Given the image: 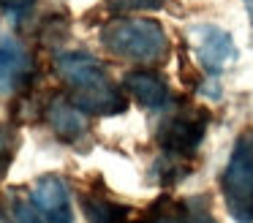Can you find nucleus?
<instances>
[{
    "label": "nucleus",
    "instance_id": "f257e3e1",
    "mask_svg": "<svg viewBox=\"0 0 253 223\" xmlns=\"http://www.w3.org/2000/svg\"><path fill=\"white\" fill-rule=\"evenodd\" d=\"M55 71L68 85V98L84 114H120L128 101L123 87H117L104 65L87 52H63L55 57Z\"/></svg>",
    "mask_w": 253,
    "mask_h": 223
},
{
    "label": "nucleus",
    "instance_id": "f03ea898",
    "mask_svg": "<svg viewBox=\"0 0 253 223\" xmlns=\"http://www.w3.org/2000/svg\"><path fill=\"white\" fill-rule=\"evenodd\" d=\"M101 44L123 60L158 65L169 57V38L155 19H117L101 27Z\"/></svg>",
    "mask_w": 253,
    "mask_h": 223
},
{
    "label": "nucleus",
    "instance_id": "7ed1b4c3",
    "mask_svg": "<svg viewBox=\"0 0 253 223\" xmlns=\"http://www.w3.org/2000/svg\"><path fill=\"white\" fill-rule=\"evenodd\" d=\"M226 210L237 223H253V128L242 131L220 177Z\"/></svg>",
    "mask_w": 253,
    "mask_h": 223
},
{
    "label": "nucleus",
    "instance_id": "20e7f679",
    "mask_svg": "<svg viewBox=\"0 0 253 223\" xmlns=\"http://www.w3.org/2000/svg\"><path fill=\"white\" fill-rule=\"evenodd\" d=\"M207 131V112L202 109H180L169 114L158 128V144L164 152L171 155H191L202 144Z\"/></svg>",
    "mask_w": 253,
    "mask_h": 223
},
{
    "label": "nucleus",
    "instance_id": "39448f33",
    "mask_svg": "<svg viewBox=\"0 0 253 223\" xmlns=\"http://www.w3.org/2000/svg\"><path fill=\"white\" fill-rule=\"evenodd\" d=\"M188 38H191V46L196 52L202 68L212 76L220 74L237 57V46H234L231 33H226L218 25H193L188 30Z\"/></svg>",
    "mask_w": 253,
    "mask_h": 223
},
{
    "label": "nucleus",
    "instance_id": "423d86ee",
    "mask_svg": "<svg viewBox=\"0 0 253 223\" xmlns=\"http://www.w3.org/2000/svg\"><path fill=\"white\" fill-rule=\"evenodd\" d=\"M30 201L49 223H74L71 193L57 174H44L41 179H36Z\"/></svg>",
    "mask_w": 253,
    "mask_h": 223
},
{
    "label": "nucleus",
    "instance_id": "0eeeda50",
    "mask_svg": "<svg viewBox=\"0 0 253 223\" xmlns=\"http://www.w3.org/2000/svg\"><path fill=\"white\" fill-rule=\"evenodd\" d=\"M46 120H49L55 136L63 141H79L87 134V114L68 95H55L46 103Z\"/></svg>",
    "mask_w": 253,
    "mask_h": 223
},
{
    "label": "nucleus",
    "instance_id": "6e6552de",
    "mask_svg": "<svg viewBox=\"0 0 253 223\" xmlns=\"http://www.w3.org/2000/svg\"><path fill=\"white\" fill-rule=\"evenodd\" d=\"M123 87L147 109H161L169 98V87H166L164 76H158L155 71H147V68L128 71L123 76Z\"/></svg>",
    "mask_w": 253,
    "mask_h": 223
},
{
    "label": "nucleus",
    "instance_id": "1a4fd4ad",
    "mask_svg": "<svg viewBox=\"0 0 253 223\" xmlns=\"http://www.w3.org/2000/svg\"><path fill=\"white\" fill-rule=\"evenodd\" d=\"M30 79V60L17 41L0 44V92L25 87Z\"/></svg>",
    "mask_w": 253,
    "mask_h": 223
},
{
    "label": "nucleus",
    "instance_id": "9d476101",
    "mask_svg": "<svg viewBox=\"0 0 253 223\" xmlns=\"http://www.w3.org/2000/svg\"><path fill=\"white\" fill-rule=\"evenodd\" d=\"M82 210L87 223H126L128 221V207L106 199V196L87 193L82 196Z\"/></svg>",
    "mask_w": 253,
    "mask_h": 223
},
{
    "label": "nucleus",
    "instance_id": "9b49d317",
    "mask_svg": "<svg viewBox=\"0 0 253 223\" xmlns=\"http://www.w3.org/2000/svg\"><path fill=\"white\" fill-rule=\"evenodd\" d=\"M139 223H188V207L169 196H161Z\"/></svg>",
    "mask_w": 253,
    "mask_h": 223
},
{
    "label": "nucleus",
    "instance_id": "f8f14e48",
    "mask_svg": "<svg viewBox=\"0 0 253 223\" xmlns=\"http://www.w3.org/2000/svg\"><path fill=\"white\" fill-rule=\"evenodd\" d=\"M19 147V134L11 125H0V179L8 174V166H11L14 155H17Z\"/></svg>",
    "mask_w": 253,
    "mask_h": 223
},
{
    "label": "nucleus",
    "instance_id": "ddd939ff",
    "mask_svg": "<svg viewBox=\"0 0 253 223\" xmlns=\"http://www.w3.org/2000/svg\"><path fill=\"white\" fill-rule=\"evenodd\" d=\"M166 0H106V8L115 14H136V11H155Z\"/></svg>",
    "mask_w": 253,
    "mask_h": 223
},
{
    "label": "nucleus",
    "instance_id": "4468645a",
    "mask_svg": "<svg viewBox=\"0 0 253 223\" xmlns=\"http://www.w3.org/2000/svg\"><path fill=\"white\" fill-rule=\"evenodd\" d=\"M14 223H49V221L36 210L33 201H17L14 204Z\"/></svg>",
    "mask_w": 253,
    "mask_h": 223
},
{
    "label": "nucleus",
    "instance_id": "2eb2a0df",
    "mask_svg": "<svg viewBox=\"0 0 253 223\" xmlns=\"http://www.w3.org/2000/svg\"><path fill=\"white\" fill-rule=\"evenodd\" d=\"M33 3H36V0H0L3 11H8V14H25Z\"/></svg>",
    "mask_w": 253,
    "mask_h": 223
},
{
    "label": "nucleus",
    "instance_id": "dca6fc26",
    "mask_svg": "<svg viewBox=\"0 0 253 223\" xmlns=\"http://www.w3.org/2000/svg\"><path fill=\"white\" fill-rule=\"evenodd\" d=\"M188 223H218V221L210 215V210H191L188 207Z\"/></svg>",
    "mask_w": 253,
    "mask_h": 223
},
{
    "label": "nucleus",
    "instance_id": "f3484780",
    "mask_svg": "<svg viewBox=\"0 0 253 223\" xmlns=\"http://www.w3.org/2000/svg\"><path fill=\"white\" fill-rule=\"evenodd\" d=\"M0 223H8V218L3 215V210H0Z\"/></svg>",
    "mask_w": 253,
    "mask_h": 223
},
{
    "label": "nucleus",
    "instance_id": "a211bd4d",
    "mask_svg": "<svg viewBox=\"0 0 253 223\" xmlns=\"http://www.w3.org/2000/svg\"><path fill=\"white\" fill-rule=\"evenodd\" d=\"M245 3H253V0H245Z\"/></svg>",
    "mask_w": 253,
    "mask_h": 223
}]
</instances>
